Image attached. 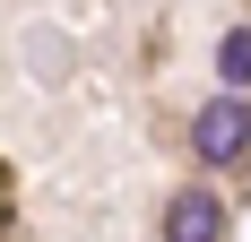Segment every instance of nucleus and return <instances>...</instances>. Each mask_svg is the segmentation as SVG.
I'll use <instances>...</instances> for the list:
<instances>
[{"label":"nucleus","instance_id":"f257e3e1","mask_svg":"<svg viewBox=\"0 0 251 242\" xmlns=\"http://www.w3.org/2000/svg\"><path fill=\"white\" fill-rule=\"evenodd\" d=\"M191 147H200V165L208 173H226V165H243L251 156V104L234 96H217V104H200V121H191Z\"/></svg>","mask_w":251,"mask_h":242},{"label":"nucleus","instance_id":"f03ea898","mask_svg":"<svg viewBox=\"0 0 251 242\" xmlns=\"http://www.w3.org/2000/svg\"><path fill=\"white\" fill-rule=\"evenodd\" d=\"M165 242H226V199L217 191H174L165 199Z\"/></svg>","mask_w":251,"mask_h":242},{"label":"nucleus","instance_id":"7ed1b4c3","mask_svg":"<svg viewBox=\"0 0 251 242\" xmlns=\"http://www.w3.org/2000/svg\"><path fill=\"white\" fill-rule=\"evenodd\" d=\"M217 70H226V87H234V96L251 87V26H234L226 44H217Z\"/></svg>","mask_w":251,"mask_h":242}]
</instances>
